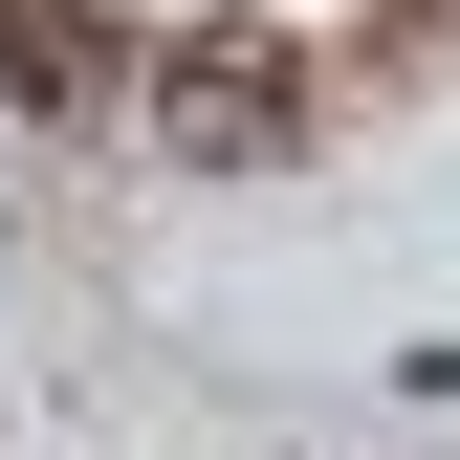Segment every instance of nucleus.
Wrapping results in <instances>:
<instances>
[{
  "label": "nucleus",
  "mask_w": 460,
  "mask_h": 460,
  "mask_svg": "<svg viewBox=\"0 0 460 460\" xmlns=\"http://www.w3.org/2000/svg\"><path fill=\"white\" fill-rule=\"evenodd\" d=\"M154 132H176V176H263V154L307 132V66H285L263 22H176L154 44Z\"/></svg>",
  "instance_id": "obj_1"
},
{
  "label": "nucleus",
  "mask_w": 460,
  "mask_h": 460,
  "mask_svg": "<svg viewBox=\"0 0 460 460\" xmlns=\"http://www.w3.org/2000/svg\"><path fill=\"white\" fill-rule=\"evenodd\" d=\"M110 66H132L110 0H0V110H110Z\"/></svg>",
  "instance_id": "obj_2"
}]
</instances>
